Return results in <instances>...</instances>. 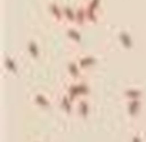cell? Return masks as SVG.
Segmentation results:
<instances>
[{"label":"cell","mask_w":146,"mask_h":142,"mask_svg":"<svg viewBox=\"0 0 146 142\" xmlns=\"http://www.w3.org/2000/svg\"><path fill=\"white\" fill-rule=\"evenodd\" d=\"M144 109V100H124V112L131 120L138 119Z\"/></svg>","instance_id":"3957f363"},{"label":"cell","mask_w":146,"mask_h":142,"mask_svg":"<svg viewBox=\"0 0 146 142\" xmlns=\"http://www.w3.org/2000/svg\"><path fill=\"white\" fill-rule=\"evenodd\" d=\"M75 103H76V101H74L72 98H70L64 91H62L58 94L57 106H58V109L60 110V112L65 117L70 118V117L75 116Z\"/></svg>","instance_id":"7a4b0ae2"},{"label":"cell","mask_w":146,"mask_h":142,"mask_svg":"<svg viewBox=\"0 0 146 142\" xmlns=\"http://www.w3.org/2000/svg\"><path fill=\"white\" fill-rule=\"evenodd\" d=\"M29 142H44V141H42V140H40V139H33V140H31V141H29Z\"/></svg>","instance_id":"ac0fdd59"},{"label":"cell","mask_w":146,"mask_h":142,"mask_svg":"<svg viewBox=\"0 0 146 142\" xmlns=\"http://www.w3.org/2000/svg\"><path fill=\"white\" fill-rule=\"evenodd\" d=\"M76 8V16H75V26L82 28L86 25H88V20H87V14H86V9L83 3H80Z\"/></svg>","instance_id":"9a60e30c"},{"label":"cell","mask_w":146,"mask_h":142,"mask_svg":"<svg viewBox=\"0 0 146 142\" xmlns=\"http://www.w3.org/2000/svg\"><path fill=\"white\" fill-rule=\"evenodd\" d=\"M63 91L70 97L72 98L74 101H78L80 99V93H79V89H78V84L76 81H70L68 83L65 84Z\"/></svg>","instance_id":"2e32d148"},{"label":"cell","mask_w":146,"mask_h":142,"mask_svg":"<svg viewBox=\"0 0 146 142\" xmlns=\"http://www.w3.org/2000/svg\"><path fill=\"white\" fill-rule=\"evenodd\" d=\"M65 72H66V75L68 76L70 81H80V80L86 78V75H87L82 70V68L80 67V65L78 64L75 58H71L67 60V62L65 65Z\"/></svg>","instance_id":"8992f818"},{"label":"cell","mask_w":146,"mask_h":142,"mask_svg":"<svg viewBox=\"0 0 146 142\" xmlns=\"http://www.w3.org/2000/svg\"><path fill=\"white\" fill-rule=\"evenodd\" d=\"M129 142H145V137H144V135H143L141 132L136 131V132H133L130 135Z\"/></svg>","instance_id":"e0dca14e"},{"label":"cell","mask_w":146,"mask_h":142,"mask_svg":"<svg viewBox=\"0 0 146 142\" xmlns=\"http://www.w3.org/2000/svg\"><path fill=\"white\" fill-rule=\"evenodd\" d=\"M122 97L124 100H144L145 91L137 85L125 86L122 91Z\"/></svg>","instance_id":"9c48e42d"},{"label":"cell","mask_w":146,"mask_h":142,"mask_svg":"<svg viewBox=\"0 0 146 142\" xmlns=\"http://www.w3.org/2000/svg\"><path fill=\"white\" fill-rule=\"evenodd\" d=\"M64 34H65L66 39L74 45H80L83 41V36L80 31V27H78L75 25H66Z\"/></svg>","instance_id":"30bf717a"},{"label":"cell","mask_w":146,"mask_h":142,"mask_svg":"<svg viewBox=\"0 0 146 142\" xmlns=\"http://www.w3.org/2000/svg\"><path fill=\"white\" fill-rule=\"evenodd\" d=\"M78 84V89H79V93H80V99L81 98H90L92 94V87L91 84L89 83V81L87 78L76 81Z\"/></svg>","instance_id":"5bb4252c"},{"label":"cell","mask_w":146,"mask_h":142,"mask_svg":"<svg viewBox=\"0 0 146 142\" xmlns=\"http://www.w3.org/2000/svg\"><path fill=\"white\" fill-rule=\"evenodd\" d=\"M92 105L90 98H81L75 103V117L80 120H87L91 116Z\"/></svg>","instance_id":"277c9868"},{"label":"cell","mask_w":146,"mask_h":142,"mask_svg":"<svg viewBox=\"0 0 146 142\" xmlns=\"http://www.w3.org/2000/svg\"><path fill=\"white\" fill-rule=\"evenodd\" d=\"M117 41H119V44L121 45V48L124 51L133 50L135 42H133V39H132L131 34L128 31H120L117 33Z\"/></svg>","instance_id":"7c38bea8"},{"label":"cell","mask_w":146,"mask_h":142,"mask_svg":"<svg viewBox=\"0 0 146 142\" xmlns=\"http://www.w3.org/2000/svg\"><path fill=\"white\" fill-rule=\"evenodd\" d=\"M63 14H64V25H75L76 8L71 5L63 3Z\"/></svg>","instance_id":"4fadbf2b"},{"label":"cell","mask_w":146,"mask_h":142,"mask_svg":"<svg viewBox=\"0 0 146 142\" xmlns=\"http://www.w3.org/2000/svg\"><path fill=\"white\" fill-rule=\"evenodd\" d=\"M25 53L32 61H39L41 59L42 50L39 41L35 37H29L25 42Z\"/></svg>","instance_id":"52a82bcc"},{"label":"cell","mask_w":146,"mask_h":142,"mask_svg":"<svg viewBox=\"0 0 146 142\" xmlns=\"http://www.w3.org/2000/svg\"><path fill=\"white\" fill-rule=\"evenodd\" d=\"M74 58H75V60L78 61V64L80 65V67L82 68V70L86 74L88 72L95 69L97 64H98V60H97L96 56L92 55V53H88V52H81V53L76 55Z\"/></svg>","instance_id":"5b68a950"},{"label":"cell","mask_w":146,"mask_h":142,"mask_svg":"<svg viewBox=\"0 0 146 142\" xmlns=\"http://www.w3.org/2000/svg\"><path fill=\"white\" fill-rule=\"evenodd\" d=\"M47 11L52 19L54 23L57 25H64V14H63V3L52 0L47 6Z\"/></svg>","instance_id":"ba28073f"},{"label":"cell","mask_w":146,"mask_h":142,"mask_svg":"<svg viewBox=\"0 0 146 142\" xmlns=\"http://www.w3.org/2000/svg\"><path fill=\"white\" fill-rule=\"evenodd\" d=\"M31 103L41 111H50L54 107L51 97L44 91H35L31 95Z\"/></svg>","instance_id":"6da1fadb"},{"label":"cell","mask_w":146,"mask_h":142,"mask_svg":"<svg viewBox=\"0 0 146 142\" xmlns=\"http://www.w3.org/2000/svg\"><path fill=\"white\" fill-rule=\"evenodd\" d=\"M5 69L6 72L11 76V77H16L19 73V64L18 60L16 59L15 56L13 55H7L5 57V62H3Z\"/></svg>","instance_id":"8fae6325"}]
</instances>
